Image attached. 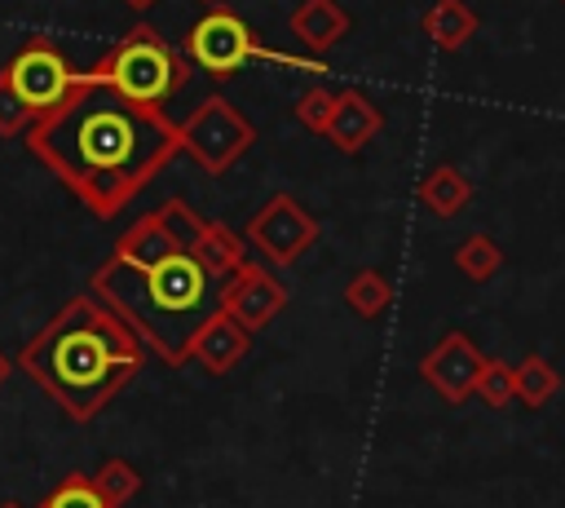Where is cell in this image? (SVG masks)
Segmentation results:
<instances>
[{"label":"cell","mask_w":565,"mask_h":508,"mask_svg":"<svg viewBox=\"0 0 565 508\" xmlns=\"http://www.w3.org/2000/svg\"><path fill=\"white\" fill-rule=\"evenodd\" d=\"M455 269H459L468 283H490V278L503 269V247H499L490 234H468V239L455 247Z\"/></svg>","instance_id":"cell-20"},{"label":"cell","mask_w":565,"mask_h":508,"mask_svg":"<svg viewBox=\"0 0 565 508\" xmlns=\"http://www.w3.org/2000/svg\"><path fill=\"white\" fill-rule=\"evenodd\" d=\"M0 508H22V504H18V499H4V504H0Z\"/></svg>","instance_id":"cell-30"},{"label":"cell","mask_w":565,"mask_h":508,"mask_svg":"<svg viewBox=\"0 0 565 508\" xmlns=\"http://www.w3.org/2000/svg\"><path fill=\"white\" fill-rule=\"evenodd\" d=\"M472 393H477L486 406H494V411L512 406V398H516V393H512V362H503V358H486L481 371H477Z\"/></svg>","instance_id":"cell-24"},{"label":"cell","mask_w":565,"mask_h":508,"mask_svg":"<svg viewBox=\"0 0 565 508\" xmlns=\"http://www.w3.org/2000/svg\"><path fill=\"white\" fill-rule=\"evenodd\" d=\"M18 367L66 411V420L88 424L141 375L146 349L93 292H79L22 345Z\"/></svg>","instance_id":"cell-2"},{"label":"cell","mask_w":565,"mask_h":508,"mask_svg":"<svg viewBox=\"0 0 565 508\" xmlns=\"http://www.w3.org/2000/svg\"><path fill=\"white\" fill-rule=\"evenodd\" d=\"M88 292L141 340L146 353H154L163 367H181L190 362L194 331L207 314H216L221 283L207 278L190 252L154 269H132L110 256L93 269Z\"/></svg>","instance_id":"cell-3"},{"label":"cell","mask_w":565,"mask_h":508,"mask_svg":"<svg viewBox=\"0 0 565 508\" xmlns=\"http://www.w3.org/2000/svg\"><path fill=\"white\" fill-rule=\"evenodd\" d=\"M247 247H256L269 265H296L318 239H322V225L318 216L296 199V194H269L252 221L238 230Z\"/></svg>","instance_id":"cell-7"},{"label":"cell","mask_w":565,"mask_h":508,"mask_svg":"<svg viewBox=\"0 0 565 508\" xmlns=\"http://www.w3.org/2000/svg\"><path fill=\"white\" fill-rule=\"evenodd\" d=\"M216 309L230 314L243 331H265L282 309H287V287L256 261H243L216 292Z\"/></svg>","instance_id":"cell-9"},{"label":"cell","mask_w":565,"mask_h":508,"mask_svg":"<svg viewBox=\"0 0 565 508\" xmlns=\"http://www.w3.org/2000/svg\"><path fill=\"white\" fill-rule=\"evenodd\" d=\"M154 216H159V225H163V230L177 239V247H181V252H194L199 234L207 230V221H203V216H199V212H194L185 199H168V203H163Z\"/></svg>","instance_id":"cell-23"},{"label":"cell","mask_w":565,"mask_h":508,"mask_svg":"<svg viewBox=\"0 0 565 508\" xmlns=\"http://www.w3.org/2000/svg\"><path fill=\"white\" fill-rule=\"evenodd\" d=\"M424 35L437 44V49H446V53H455V49H463L472 35H477V27H481V18L463 4V0H433V9L424 13Z\"/></svg>","instance_id":"cell-17"},{"label":"cell","mask_w":565,"mask_h":508,"mask_svg":"<svg viewBox=\"0 0 565 508\" xmlns=\"http://www.w3.org/2000/svg\"><path fill=\"white\" fill-rule=\"evenodd\" d=\"M84 84H102L124 102L163 110L190 80V62L177 44H168L154 27L137 22L119 44H110L93 66L79 71Z\"/></svg>","instance_id":"cell-4"},{"label":"cell","mask_w":565,"mask_h":508,"mask_svg":"<svg viewBox=\"0 0 565 508\" xmlns=\"http://www.w3.org/2000/svg\"><path fill=\"white\" fill-rule=\"evenodd\" d=\"M9 375H13V362H9V358H4V349H0V389H4V380H9Z\"/></svg>","instance_id":"cell-28"},{"label":"cell","mask_w":565,"mask_h":508,"mask_svg":"<svg viewBox=\"0 0 565 508\" xmlns=\"http://www.w3.org/2000/svg\"><path fill=\"white\" fill-rule=\"evenodd\" d=\"M247 349H252V331H243L230 314H207L203 318V327L194 331V340H190V358L207 371V375H230L243 358H247Z\"/></svg>","instance_id":"cell-11"},{"label":"cell","mask_w":565,"mask_h":508,"mask_svg":"<svg viewBox=\"0 0 565 508\" xmlns=\"http://www.w3.org/2000/svg\"><path fill=\"white\" fill-rule=\"evenodd\" d=\"M349 27H353V18H349V9L335 4V0H300V4L291 9V31H296V40H300L305 49H313V53L335 49V44L349 35Z\"/></svg>","instance_id":"cell-14"},{"label":"cell","mask_w":565,"mask_h":508,"mask_svg":"<svg viewBox=\"0 0 565 508\" xmlns=\"http://www.w3.org/2000/svg\"><path fill=\"white\" fill-rule=\"evenodd\" d=\"M384 128V110L362 93V88H340L335 93V110L327 124V141L344 155H358L366 141H375V133Z\"/></svg>","instance_id":"cell-12"},{"label":"cell","mask_w":565,"mask_h":508,"mask_svg":"<svg viewBox=\"0 0 565 508\" xmlns=\"http://www.w3.org/2000/svg\"><path fill=\"white\" fill-rule=\"evenodd\" d=\"M415 194H419V203H424L433 216L450 221V216H459V212L472 203V181H468L455 163H437V168L424 172V181H419Z\"/></svg>","instance_id":"cell-16"},{"label":"cell","mask_w":565,"mask_h":508,"mask_svg":"<svg viewBox=\"0 0 565 508\" xmlns=\"http://www.w3.org/2000/svg\"><path fill=\"white\" fill-rule=\"evenodd\" d=\"M344 305L358 314V318H366V322H375V318H384L388 314V305H393V283L380 274V269H353L349 274V283H344Z\"/></svg>","instance_id":"cell-19"},{"label":"cell","mask_w":565,"mask_h":508,"mask_svg":"<svg viewBox=\"0 0 565 508\" xmlns=\"http://www.w3.org/2000/svg\"><path fill=\"white\" fill-rule=\"evenodd\" d=\"M561 371L543 358V353H525L516 367H512V393H516V402H525V406H547L556 393H561Z\"/></svg>","instance_id":"cell-18"},{"label":"cell","mask_w":565,"mask_h":508,"mask_svg":"<svg viewBox=\"0 0 565 508\" xmlns=\"http://www.w3.org/2000/svg\"><path fill=\"white\" fill-rule=\"evenodd\" d=\"M35 124V115L22 106V97L9 88L4 71H0V137H26Z\"/></svg>","instance_id":"cell-26"},{"label":"cell","mask_w":565,"mask_h":508,"mask_svg":"<svg viewBox=\"0 0 565 508\" xmlns=\"http://www.w3.org/2000/svg\"><path fill=\"white\" fill-rule=\"evenodd\" d=\"M9 88L22 97V106L35 115V119H49L57 115L84 84H79V71L71 66V57L62 53V44H53L49 35H26L9 62L0 66Z\"/></svg>","instance_id":"cell-5"},{"label":"cell","mask_w":565,"mask_h":508,"mask_svg":"<svg viewBox=\"0 0 565 508\" xmlns=\"http://www.w3.org/2000/svg\"><path fill=\"white\" fill-rule=\"evenodd\" d=\"M93 486H97L110 504H119V508H124V504H132V499L141 495V486H146V481H141V473H137L124 455H106V459L97 464V473H93Z\"/></svg>","instance_id":"cell-21"},{"label":"cell","mask_w":565,"mask_h":508,"mask_svg":"<svg viewBox=\"0 0 565 508\" xmlns=\"http://www.w3.org/2000/svg\"><path fill=\"white\" fill-rule=\"evenodd\" d=\"M296 119L309 128V133H327V124H331V110H335V88H322V84H313V88H305L300 97H296Z\"/></svg>","instance_id":"cell-25"},{"label":"cell","mask_w":565,"mask_h":508,"mask_svg":"<svg viewBox=\"0 0 565 508\" xmlns=\"http://www.w3.org/2000/svg\"><path fill=\"white\" fill-rule=\"evenodd\" d=\"M252 62H269V66L300 71V75H327V62L322 57H296V53H282V49H269V44H256V57Z\"/></svg>","instance_id":"cell-27"},{"label":"cell","mask_w":565,"mask_h":508,"mask_svg":"<svg viewBox=\"0 0 565 508\" xmlns=\"http://www.w3.org/2000/svg\"><path fill=\"white\" fill-rule=\"evenodd\" d=\"M26 150L97 221H110L146 190L150 177L172 163L181 137L168 110H150L102 84H84L57 115L31 124Z\"/></svg>","instance_id":"cell-1"},{"label":"cell","mask_w":565,"mask_h":508,"mask_svg":"<svg viewBox=\"0 0 565 508\" xmlns=\"http://www.w3.org/2000/svg\"><path fill=\"white\" fill-rule=\"evenodd\" d=\"M256 44L260 40L252 35V27L234 9L216 4V9H203V18L190 22V31L181 40V53H185L190 66H203L212 80H234L256 57Z\"/></svg>","instance_id":"cell-8"},{"label":"cell","mask_w":565,"mask_h":508,"mask_svg":"<svg viewBox=\"0 0 565 508\" xmlns=\"http://www.w3.org/2000/svg\"><path fill=\"white\" fill-rule=\"evenodd\" d=\"M35 508H119V504H110V499L93 486L88 473H66Z\"/></svg>","instance_id":"cell-22"},{"label":"cell","mask_w":565,"mask_h":508,"mask_svg":"<svg viewBox=\"0 0 565 508\" xmlns=\"http://www.w3.org/2000/svg\"><path fill=\"white\" fill-rule=\"evenodd\" d=\"M190 256L199 261V269H203L207 278L225 283V278L247 261V243H243V234L230 230L225 221H207V230L199 234V243H194Z\"/></svg>","instance_id":"cell-15"},{"label":"cell","mask_w":565,"mask_h":508,"mask_svg":"<svg viewBox=\"0 0 565 508\" xmlns=\"http://www.w3.org/2000/svg\"><path fill=\"white\" fill-rule=\"evenodd\" d=\"M110 256L124 261V265H132V269H154V265L181 256V247H177V239L159 225V216L146 212V216H137V221L115 239V252H110Z\"/></svg>","instance_id":"cell-13"},{"label":"cell","mask_w":565,"mask_h":508,"mask_svg":"<svg viewBox=\"0 0 565 508\" xmlns=\"http://www.w3.org/2000/svg\"><path fill=\"white\" fill-rule=\"evenodd\" d=\"M199 4H207V9H216V4H221V0H199Z\"/></svg>","instance_id":"cell-31"},{"label":"cell","mask_w":565,"mask_h":508,"mask_svg":"<svg viewBox=\"0 0 565 508\" xmlns=\"http://www.w3.org/2000/svg\"><path fill=\"white\" fill-rule=\"evenodd\" d=\"M486 353L477 349V340L468 331H446L424 358H419V380L450 406L468 402L472 398V384H477V371H481Z\"/></svg>","instance_id":"cell-10"},{"label":"cell","mask_w":565,"mask_h":508,"mask_svg":"<svg viewBox=\"0 0 565 508\" xmlns=\"http://www.w3.org/2000/svg\"><path fill=\"white\" fill-rule=\"evenodd\" d=\"M124 4H128V9H137V13H146V9H150V4H159V0H124Z\"/></svg>","instance_id":"cell-29"},{"label":"cell","mask_w":565,"mask_h":508,"mask_svg":"<svg viewBox=\"0 0 565 508\" xmlns=\"http://www.w3.org/2000/svg\"><path fill=\"white\" fill-rule=\"evenodd\" d=\"M177 137H181V150L207 172V177H221L230 172L256 141V128L252 119L221 93L203 97L185 119H177Z\"/></svg>","instance_id":"cell-6"}]
</instances>
